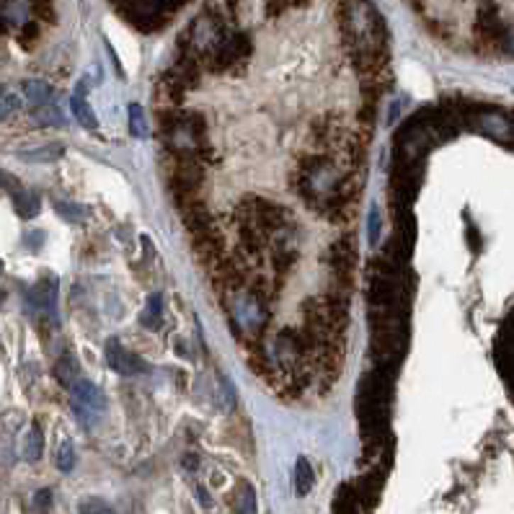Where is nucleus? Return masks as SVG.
<instances>
[{"label": "nucleus", "mask_w": 514, "mask_h": 514, "mask_svg": "<svg viewBox=\"0 0 514 514\" xmlns=\"http://www.w3.org/2000/svg\"><path fill=\"white\" fill-rule=\"evenodd\" d=\"M0 274H3V261H0Z\"/></svg>", "instance_id": "b1692460"}, {"label": "nucleus", "mask_w": 514, "mask_h": 514, "mask_svg": "<svg viewBox=\"0 0 514 514\" xmlns=\"http://www.w3.org/2000/svg\"><path fill=\"white\" fill-rule=\"evenodd\" d=\"M217 287L222 290V305L228 310L230 326H233L236 336L256 344L261 339V334L266 331L272 302L261 297L258 292H253L251 287H246L241 279L220 282Z\"/></svg>", "instance_id": "f03ea898"}, {"label": "nucleus", "mask_w": 514, "mask_h": 514, "mask_svg": "<svg viewBox=\"0 0 514 514\" xmlns=\"http://www.w3.org/2000/svg\"><path fill=\"white\" fill-rule=\"evenodd\" d=\"M378 233H380V217H378V209L372 207V212H370V241L372 243L378 241Z\"/></svg>", "instance_id": "5701e85b"}, {"label": "nucleus", "mask_w": 514, "mask_h": 514, "mask_svg": "<svg viewBox=\"0 0 514 514\" xmlns=\"http://www.w3.org/2000/svg\"><path fill=\"white\" fill-rule=\"evenodd\" d=\"M50 496H52L50 491H39L34 496V507L39 509V512H47V509H50Z\"/></svg>", "instance_id": "4be33fe9"}, {"label": "nucleus", "mask_w": 514, "mask_h": 514, "mask_svg": "<svg viewBox=\"0 0 514 514\" xmlns=\"http://www.w3.org/2000/svg\"><path fill=\"white\" fill-rule=\"evenodd\" d=\"M476 124H479L483 132H488L491 137H496V140H512V124H509L504 116L481 114L479 119H476Z\"/></svg>", "instance_id": "0eeeda50"}, {"label": "nucleus", "mask_w": 514, "mask_h": 514, "mask_svg": "<svg viewBox=\"0 0 514 514\" xmlns=\"http://www.w3.org/2000/svg\"><path fill=\"white\" fill-rule=\"evenodd\" d=\"M31 313L36 315H52L55 305H58V279H42L36 287H31V292L26 295Z\"/></svg>", "instance_id": "39448f33"}, {"label": "nucleus", "mask_w": 514, "mask_h": 514, "mask_svg": "<svg viewBox=\"0 0 514 514\" xmlns=\"http://www.w3.org/2000/svg\"><path fill=\"white\" fill-rule=\"evenodd\" d=\"M313 483H315L313 468H310V463H307L305 457H300L297 465H295V491H297V496H307L310 488H313Z\"/></svg>", "instance_id": "9b49d317"}, {"label": "nucleus", "mask_w": 514, "mask_h": 514, "mask_svg": "<svg viewBox=\"0 0 514 514\" xmlns=\"http://www.w3.org/2000/svg\"><path fill=\"white\" fill-rule=\"evenodd\" d=\"M236 514H256V491L253 486L243 481L236 493Z\"/></svg>", "instance_id": "ddd939ff"}, {"label": "nucleus", "mask_w": 514, "mask_h": 514, "mask_svg": "<svg viewBox=\"0 0 514 514\" xmlns=\"http://www.w3.org/2000/svg\"><path fill=\"white\" fill-rule=\"evenodd\" d=\"M44 452V434H42V427L39 424H31L29 434H26V442H23V455L29 463H36Z\"/></svg>", "instance_id": "f8f14e48"}, {"label": "nucleus", "mask_w": 514, "mask_h": 514, "mask_svg": "<svg viewBox=\"0 0 514 514\" xmlns=\"http://www.w3.org/2000/svg\"><path fill=\"white\" fill-rule=\"evenodd\" d=\"M80 514H114V509L104 499H86L80 501Z\"/></svg>", "instance_id": "6ab92c4d"}, {"label": "nucleus", "mask_w": 514, "mask_h": 514, "mask_svg": "<svg viewBox=\"0 0 514 514\" xmlns=\"http://www.w3.org/2000/svg\"><path fill=\"white\" fill-rule=\"evenodd\" d=\"M11 197H13V204L21 217H36V214H39V197H36L34 192L18 186L16 192H11Z\"/></svg>", "instance_id": "1a4fd4ad"}, {"label": "nucleus", "mask_w": 514, "mask_h": 514, "mask_svg": "<svg viewBox=\"0 0 514 514\" xmlns=\"http://www.w3.org/2000/svg\"><path fill=\"white\" fill-rule=\"evenodd\" d=\"M160 313H163V300H160V295H151L140 323H143L145 329H158V326H160Z\"/></svg>", "instance_id": "2eb2a0df"}, {"label": "nucleus", "mask_w": 514, "mask_h": 514, "mask_svg": "<svg viewBox=\"0 0 514 514\" xmlns=\"http://www.w3.org/2000/svg\"><path fill=\"white\" fill-rule=\"evenodd\" d=\"M86 93H88V83L86 80H80L78 88H75V93H72V101H70L72 114H75V119H78L86 129H96L99 127V119H96V114H93L91 106H88Z\"/></svg>", "instance_id": "423d86ee"}, {"label": "nucleus", "mask_w": 514, "mask_h": 514, "mask_svg": "<svg viewBox=\"0 0 514 514\" xmlns=\"http://www.w3.org/2000/svg\"><path fill=\"white\" fill-rule=\"evenodd\" d=\"M55 465H58V468H60L62 473L72 471V465H75V450H72L70 442H62V444H60L58 455H55Z\"/></svg>", "instance_id": "dca6fc26"}, {"label": "nucleus", "mask_w": 514, "mask_h": 514, "mask_svg": "<svg viewBox=\"0 0 514 514\" xmlns=\"http://www.w3.org/2000/svg\"><path fill=\"white\" fill-rule=\"evenodd\" d=\"M58 212L62 214V217H67V220H78V222L86 217V207H80V204H62V202H60Z\"/></svg>", "instance_id": "aec40b11"}, {"label": "nucleus", "mask_w": 514, "mask_h": 514, "mask_svg": "<svg viewBox=\"0 0 514 514\" xmlns=\"http://www.w3.org/2000/svg\"><path fill=\"white\" fill-rule=\"evenodd\" d=\"M34 116H36V121H39V124H55V121H58V124H62V114H60L55 106H50V104H44V106L36 109Z\"/></svg>", "instance_id": "a211bd4d"}, {"label": "nucleus", "mask_w": 514, "mask_h": 514, "mask_svg": "<svg viewBox=\"0 0 514 514\" xmlns=\"http://www.w3.org/2000/svg\"><path fill=\"white\" fill-rule=\"evenodd\" d=\"M23 96L29 104H34V109L44 106V104H50L52 99V88L44 83V80H26L23 83Z\"/></svg>", "instance_id": "9d476101"}, {"label": "nucleus", "mask_w": 514, "mask_h": 514, "mask_svg": "<svg viewBox=\"0 0 514 514\" xmlns=\"http://www.w3.org/2000/svg\"><path fill=\"white\" fill-rule=\"evenodd\" d=\"M160 137L171 158L202 160V163L209 158L207 124L204 116L197 111H184V109L160 111Z\"/></svg>", "instance_id": "f257e3e1"}, {"label": "nucleus", "mask_w": 514, "mask_h": 514, "mask_svg": "<svg viewBox=\"0 0 514 514\" xmlns=\"http://www.w3.org/2000/svg\"><path fill=\"white\" fill-rule=\"evenodd\" d=\"M65 153L62 145H39V148H31V151H18V158L21 160H34V163H52V160H58L60 155Z\"/></svg>", "instance_id": "6e6552de"}, {"label": "nucleus", "mask_w": 514, "mask_h": 514, "mask_svg": "<svg viewBox=\"0 0 514 514\" xmlns=\"http://www.w3.org/2000/svg\"><path fill=\"white\" fill-rule=\"evenodd\" d=\"M106 362L111 370H116L119 375H127V378H132V375H143V372L151 370V364L145 362L140 354L124 349L116 339H109V344H106Z\"/></svg>", "instance_id": "20e7f679"}, {"label": "nucleus", "mask_w": 514, "mask_h": 514, "mask_svg": "<svg viewBox=\"0 0 514 514\" xmlns=\"http://www.w3.org/2000/svg\"><path fill=\"white\" fill-rule=\"evenodd\" d=\"M70 390H72V408H75V414L80 416L83 424H88V416H96L106 408V398H104V393L93 386L91 380L86 378L75 380Z\"/></svg>", "instance_id": "7ed1b4c3"}, {"label": "nucleus", "mask_w": 514, "mask_h": 514, "mask_svg": "<svg viewBox=\"0 0 514 514\" xmlns=\"http://www.w3.org/2000/svg\"><path fill=\"white\" fill-rule=\"evenodd\" d=\"M16 109H18V99H16V96H3V99H0V119H6Z\"/></svg>", "instance_id": "412c9836"}, {"label": "nucleus", "mask_w": 514, "mask_h": 514, "mask_svg": "<svg viewBox=\"0 0 514 514\" xmlns=\"http://www.w3.org/2000/svg\"><path fill=\"white\" fill-rule=\"evenodd\" d=\"M129 127H132V135L135 137H145V116H143V109L137 106V104H132L129 106Z\"/></svg>", "instance_id": "f3484780"}, {"label": "nucleus", "mask_w": 514, "mask_h": 514, "mask_svg": "<svg viewBox=\"0 0 514 514\" xmlns=\"http://www.w3.org/2000/svg\"><path fill=\"white\" fill-rule=\"evenodd\" d=\"M55 375H58V380L62 383V386L72 388V383L80 380V367L70 354H65V357L58 362V367H55Z\"/></svg>", "instance_id": "4468645a"}]
</instances>
